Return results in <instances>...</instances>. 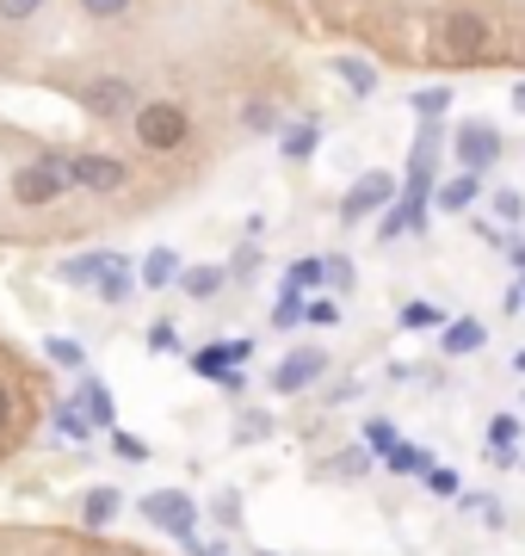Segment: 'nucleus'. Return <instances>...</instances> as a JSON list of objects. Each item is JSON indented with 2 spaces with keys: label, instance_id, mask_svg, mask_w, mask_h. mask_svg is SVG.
Here are the masks:
<instances>
[{
  "label": "nucleus",
  "instance_id": "nucleus-1",
  "mask_svg": "<svg viewBox=\"0 0 525 556\" xmlns=\"http://www.w3.org/2000/svg\"><path fill=\"white\" fill-rule=\"evenodd\" d=\"M130 137H137L149 155H174V149L192 142V118H185V105H174V100H137Z\"/></svg>",
  "mask_w": 525,
  "mask_h": 556
},
{
  "label": "nucleus",
  "instance_id": "nucleus-2",
  "mask_svg": "<svg viewBox=\"0 0 525 556\" xmlns=\"http://www.w3.org/2000/svg\"><path fill=\"white\" fill-rule=\"evenodd\" d=\"M433 38H439V56L445 62H476L488 50V38H495V25H488L483 13L458 7V13H445V20L433 25Z\"/></svg>",
  "mask_w": 525,
  "mask_h": 556
},
{
  "label": "nucleus",
  "instance_id": "nucleus-3",
  "mask_svg": "<svg viewBox=\"0 0 525 556\" xmlns=\"http://www.w3.org/2000/svg\"><path fill=\"white\" fill-rule=\"evenodd\" d=\"M75 100H81V112H93L100 124H118L137 112V80H124V75H93L75 87Z\"/></svg>",
  "mask_w": 525,
  "mask_h": 556
},
{
  "label": "nucleus",
  "instance_id": "nucleus-4",
  "mask_svg": "<svg viewBox=\"0 0 525 556\" xmlns=\"http://www.w3.org/2000/svg\"><path fill=\"white\" fill-rule=\"evenodd\" d=\"M62 192H68V167H62V155L25 161L20 174H13V199H20L25 211H43V204H56Z\"/></svg>",
  "mask_w": 525,
  "mask_h": 556
},
{
  "label": "nucleus",
  "instance_id": "nucleus-5",
  "mask_svg": "<svg viewBox=\"0 0 525 556\" xmlns=\"http://www.w3.org/2000/svg\"><path fill=\"white\" fill-rule=\"evenodd\" d=\"M62 167H68V186L100 192V199H112V192L130 186V167H124L118 155H93V149H81V155H62Z\"/></svg>",
  "mask_w": 525,
  "mask_h": 556
},
{
  "label": "nucleus",
  "instance_id": "nucleus-6",
  "mask_svg": "<svg viewBox=\"0 0 525 556\" xmlns=\"http://www.w3.org/2000/svg\"><path fill=\"white\" fill-rule=\"evenodd\" d=\"M142 519L162 526V532H174V538L199 532V507H192V495H180V489H155V495L142 501Z\"/></svg>",
  "mask_w": 525,
  "mask_h": 556
},
{
  "label": "nucleus",
  "instance_id": "nucleus-7",
  "mask_svg": "<svg viewBox=\"0 0 525 556\" xmlns=\"http://www.w3.org/2000/svg\"><path fill=\"white\" fill-rule=\"evenodd\" d=\"M322 371H328V353L322 346H304V353H291L279 371H272V390H279V396H297V390H309Z\"/></svg>",
  "mask_w": 525,
  "mask_h": 556
},
{
  "label": "nucleus",
  "instance_id": "nucleus-8",
  "mask_svg": "<svg viewBox=\"0 0 525 556\" xmlns=\"http://www.w3.org/2000/svg\"><path fill=\"white\" fill-rule=\"evenodd\" d=\"M389 199H396V174H364L359 186L341 199V217L359 223V217H371V211H384Z\"/></svg>",
  "mask_w": 525,
  "mask_h": 556
},
{
  "label": "nucleus",
  "instance_id": "nucleus-9",
  "mask_svg": "<svg viewBox=\"0 0 525 556\" xmlns=\"http://www.w3.org/2000/svg\"><path fill=\"white\" fill-rule=\"evenodd\" d=\"M458 155H464V174H483V167H495V155H501V137H495L488 124H464Z\"/></svg>",
  "mask_w": 525,
  "mask_h": 556
},
{
  "label": "nucleus",
  "instance_id": "nucleus-10",
  "mask_svg": "<svg viewBox=\"0 0 525 556\" xmlns=\"http://www.w3.org/2000/svg\"><path fill=\"white\" fill-rule=\"evenodd\" d=\"M93 291H100V303H130V298H137V273H130V260L105 254L100 278H93Z\"/></svg>",
  "mask_w": 525,
  "mask_h": 556
},
{
  "label": "nucleus",
  "instance_id": "nucleus-11",
  "mask_svg": "<svg viewBox=\"0 0 525 556\" xmlns=\"http://www.w3.org/2000/svg\"><path fill=\"white\" fill-rule=\"evenodd\" d=\"M174 278H180V260H174V248H155V254L137 266V285H142V291H174Z\"/></svg>",
  "mask_w": 525,
  "mask_h": 556
},
{
  "label": "nucleus",
  "instance_id": "nucleus-12",
  "mask_svg": "<svg viewBox=\"0 0 525 556\" xmlns=\"http://www.w3.org/2000/svg\"><path fill=\"white\" fill-rule=\"evenodd\" d=\"M242 358H247V340H229V346H204V353H192V371H199V378H217V371L242 365Z\"/></svg>",
  "mask_w": 525,
  "mask_h": 556
},
{
  "label": "nucleus",
  "instance_id": "nucleus-13",
  "mask_svg": "<svg viewBox=\"0 0 525 556\" xmlns=\"http://www.w3.org/2000/svg\"><path fill=\"white\" fill-rule=\"evenodd\" d=\"M483 340H488V328H483V321H451V328H445V334H439V346H445V358H464V353H476V346H483Z\"/></svg>",
  "mask_w": 525,
  "mask_h": 556
},
{
  "label": "nucleus",
  "instance_id": "nucleus-14",
  "mask_svg": "<svg viewBox=\"0 0 525 556\" xmlns=\"http://www.w3.org/2000/svg\"><path fill=\"white\" fill-rule=\"evenodd\" d=\"M222 285H229L222 266H185V273H180V291H185V298H199V303H210Z\"/></svg>",
  "mask_w": 525,
  "mask_h": 556
},
{
  "label": "nucleus",
  "instance_id": "nucleus-15",
  "mask_svg": "<svg viewBox=\"0 0 525 556\" xmlns=\"http://www.w3.org/2000/svg\"><path fill=\"white\" fill-rule=\"evenodd\" d=\"M75 402L87 408V420H93V427H112V396H105L100 378H81V383H75Z\"/></svg>",
  "mask_w": 525,
  "mask_h": 556
},
{
  "label": "nucleus",
  "instance_id": "nucleus-16",
  "mask_svg": "<svg viewBox=\"0 0 525 556\" xmlns=\"http://www.w3.org/2000/svg\"><path fill=\"white\" fill-rule=\"evenodd\" d=\"M118 489H93V495H87V507H81V519H87V532H105V526H112V519H118Z\"/></svg>",
  "mask_w": 525,
  "mask_h": 556
},
{
  "label": "nucleus",
  "instance_id": "nucleus-17",
  "mask_svg": "<svg viewBox=\"0 0 525 556\" xmlns=\"http://www.w3.org/2000/svg\"><path fill=\"white\" fill-rule=\"evenodd\" d=\"M476 192H483V174H458L439 192V211H470V204H476Z\"/></svg>",
  "mask_w": 525,
  "mask_h": 556
},
{
  "label": "nucleus",
  "instance_id": "nucleus-18",
  "mask_svg": "<svg viewBox=\"0 0 525 556\" xmlns=\"http://www.w3.org/2000/svg\"><path fill=\"white\" fill-rule=\"evenodd\" d=\"M279 149H284V161H309L316 155V124H291L279 137Z\"/></svg>",
  "mask_w": 525,
  "mask_h": 556
},
{
  "label": "nucleus",
  "instance_id": "nucleus-19",
  "mask_svg": "<svg viewBox=\"0 0 525 556\" xmlns=\"http://www.w3.org/2000/svg\"><path fill=\"white\" fill-rule=\"evenodd\" d=\"M513 439H520V420L513 415H495V427H488V457H513Z\"/></svg>",
  "mask_w": 525,
  "mask_h": 556
},
{
  "label": "nucleus",
  "instance_id": "nucleus-20",
  "mask_svg": "<svg viewBox=\"0 0 525 556\" xmlns=\"http://www.w3.org/2000/svg\"><path fill=\"white\" fill-rule=\"evenodd\" d=\"M56 433L62 439H87V433H93V420H87L81 402H62V408H56Z\"/></svg>",
  "mask_w": 525,
  "mask_h": 556
},
{
  "label": "nucleus",
  "instance_id": "nucleus-21",
  "mask_svg": "<svg viewBox=\"0 0 525 556\" xmlns=\"http://www.w3.org/2000/svg\"><path fill=\"white\" fill-rule=\"evenodd\" d=\"M43 353L56 358V365H68V371H87V353H81V340H62V334H50V340H43Z\"/></svg>",
  "mask_w": 525,
  "mask_h": 556
},
{
  "label": "nucleus",
  "instance_id": "nucleus-22",
  "mask_svg": "<svg viewBox=\"0 0 525 556\" xmlns=\"http://www.w3.org/2000/svg\"><path fill=\"white\" fill-rule=\"evenodd\" d=\"M75 7H81L87 20H124V13H137V0H75Z\"/></svg>",
  "mask_w": 525,
  "mask_h": 556
},
{
  "label": "nucleus",
  "instance_id": "nucleus-23",
  "mask_svg": "<svg viewBox=\"0 0 525 556\" xmlns=\"http://www.w3.org/2000/svg\"><path fill=\"white\" fill-rule=\"evenodd\" d=\"M100 266H105V254H81V260H68V266H62V285H93V278H100Z\"/></svg>",
  "mask_w": 525,
  "mask_h": 556
},
{
  "label": "nucleus",
  "instance_id": "nucleus-24",
  "mask_svg": "<svg viewBox=\"0 0 525 556\" xmlns=\"http://www.w3.org/2000/svg\"><path fill=\"white\" fill-rule=\"evenodd\" d=\"M309 285H322V260H297V266L284 273V291H297V298H304Z\"/></svg>",
  "mask_w": 525,
  "mask_h": 556
},
{
  "label": "nucleus",
  "instance_id": "nucleus-25",
  "mask_svg": "<svg viewBox=\"0 0 525 556\" xmlns=\"http://www.w3.org/2000/svg\"><path fill=\"white\" fill-rule=\"evenodd\" d=\"M389 470H396V477H414V470H426V457L414 452V445H389Z\"/></svg>",
  "mask_w": 525,
  "mask_h": 556
},
{
  "label": "nucleus",
  "instance_id": "nucleus-26",
  "mask_svg": "<svg viewBox=\"0 0 525 556\" xmlns=\"http://www.w3.org/2000/svg\"><path fill=\"white\" fill-rule=\"evenodd\" d=\"M43 13V0H0V20L7 25H25V20H38Z\"/></svg>",
  "mask_w": 525,
  "mask_h": 556
},
{
  "label": "nucleus",
  "instance_id": "nucleus-27",
  "mask_svg": "<svg viewBox=\"0 0 525 556\" xmlns=\"http://www.w3.org/2000/svg\"><path fill=\"white\" fill-rule=\"evenodd\" d=\"M149 353H180V328L174 321H155L149 328Z\"/></svg>",
  "mask_w": 525,
  "mask_h": 556
},
{
  "label": "nucleus",
  "instance_id": "nucleus-28",
  "mask_svg": "<svg viewBox=\"0 0 525 556\" xmlns=\"http://www.w3.org/2000/svg\"><path fill=\"white\" fill-rule=\"evenodd\" d=\"M334 68H341V80H353V93H371V80H377L371 68H364V62H353V56H341Z\"/></svg>",
  "mask_w": 525,
  "mask_h": 556
},
{
  "label": "nucleus",
  "instance_id": "nucleus-29",
  "mask_svg": "<svg viewBox=\"0 0 525 556\" xmlns=\"http://www.w3.org/2000/svg\"><path fill=\"white\" fill-rule=\"evenodd\" d=\"M402 321H408V328H445V316L433 309V303H408Z\"/></svg>",
  "mask_w": 525,
  "mask_h": 556
},
{
  "label": "nucleus",
  "instance_id": "nucleus-30",
  "mask_svg": "<svg viewBox=\"0 0 525 556\" xmlns=\"http://www.w3.org/2000/svg\"><path fill=\"white\" fill-rule=\"evenodd\" d=\"M322 278H328V285H334V291H346V285H353V260L328 254V260H322Z\"/></svg>",
  "mask_w": 525,
  "mask_h": 556
},
{
  "label": "nucleus",
  "instance_id": "nucleus-31",
  "mask_svg": "<svg viewBox=\"0 0 525 556\" xmlns=\"http://www.w3.org/2000/svg\"><path fill=\"white\" fill-rule=\"evenodd\" d=\"M272 321H279V328H297V321H304V303H297V291H284V298H279Z\"/></svg>",
  "mask_w": 525,
  "mask_h": 556
},
{
  "label": "nucleus",
  "instance_id": "nucleus-32",
  "mask_svg": "<svg viewBox=\"0 0 525 556\" xmlns=\"http://www.w3.org/2000/svg\"><path fill=\"white\" fill-rule=\"evenodd\" d=\"M242 118H247V130H272V124H279V112H272L266 100H254V105L242 112Z\"/></svg>",
  "mask_w": 525,
  "mask_h": 556
},
{
  "label": "nucleus",
  "instance_id": "nucleus-33",
  "mask_svg": "<svg viewBox=\"0 0 525 556\" xmlns=\"http://www.w3.org/2000/svg\"><path fill=\"white\" fill-rule=\"evenodd\" d=\"M112 452L130 457V464H142V457H149V445H142V439H130V433H112Z\"/></svg>",
  "mask_w": 525,
  "mask_h": 556
},
{
  "label": "nucleus",
  "instance_id": "nucleus-34",
  "mask_svg": "<svg viewBox=\"0 0 525 556\" xmlns=\"http://www.w3.org/2000/svg\"><path fill=\"white\" fill-rule=\"evenodd\" d=\"M364 439H371V452H389V445H396V427H389V420H371Z\"/></svg>",
  "mask_w": 525,
  "mask_h": 556
},
{
  "label": "nucleus",
  "instance_id": "nucleus-35",
  "mask_svg": "<svg viewBox=\"0 0 525 556\" xmlns=\"http://www.w3.org/2000/svg\"><path fill=\"white\" fill-rule=\"evenodd\" d=\"M377 229H384V241L408 236V211H402V204H396V211H384V223H377Z\"/></svg>",
  "mask_w": 525,
  "mask_h": 556
},
{
  "label": "nucleus",
  "instance_id": "nucleus-36",
  "mask_svg": "<svg viewBox=\"0 0 525 556\" xmlns=\"http://www.w3.org/2000/svg\"><path fill=\"white\" fill-rule=\"evenodd\" d=\"M426 489L433 495H458V470H426Z\"/></svg>",
  "mask_w": 525,
  "mask_h": 556
},
{
  "label": "nucleus",
  "instance_id": "nucleus-37",
  "mask_svg": "<svg viewBox=\"0 0 525 556\" xmlns=\"http://www.w3.org/2000/svg\"><path fill=\"white\" fill-rule=\"evenodd\" d=\"M304 316H309V321H322V328H334V321H341V309H334V303H309Z\"/></svg>",
  "mask_w": 525,
  "mask_h": 556
},
{
  "label": "nucleus",
  "instance_id": "nucleus-38",
  "mask_svg": "<svg viewBox=\"0 0 525 556\" xmlns=\"http://www.w3.org/2000/svg\"><path fill=\"white\" fill-rule=\"evenodd\" d=\"M217 383H222V390H229V396H242V390H247V378H242V371H235V365H229V371H217Z\"/></svg>",
  "mask_w": 525,
  "mask_h": 556
},
{
  "label": "nucleus",
  "instance_id": "nucleus-39",
  "mask_svg": "<svg viewBox=\"0 0 525 556\" xmlns=\"http://www.w3.org/2000/svg\"><path fill=\"white\" fill-rule=\"evenodd\" d=\"M266 427H272L266 415H247V420H242V439H266Z\"/></svg>",
  "mask_w": 525,
  "mask_h": 556
},
{
  "label": "nucleus",
  "instance_id": "nucleus-40",
  "mask_svg": "<svg viewBox=\"0 0 525 556\" xmlns=\"http://www.w3.org/2000/svg\"><path fill=\"white\" fill-rule=\"evenodd\" d=\"M235 514H242V501H235V495H217V519H229V526H235Z\"/></svg>",
  "mask_w": 525,
  "mask_h": 556
},
{
  "label": "nucleus",
  "instance_id": "nucleus-41",
  "mask_svg": "<svg viewBox=\"0 0 525 556\" xmlns=\"http://www.w3.org/2000/svg\"><path fill=\"white\" fill-rule=\"evenodd\" d=\"M7 420H13V396H7V383H0V433H7Z\"/></svg>",
  "mask_w": 525,
  "mask_h": 556
},
{
  "label": "nucleus",
  "instance_id": "nucleus-42",
  "mask_svg": "<svg viewBox=\"0 0 525 556\" xmlns=\"http://www.w3.org/2000/svg\"><path fill=\"white\" fill-rule=\"evenodd\" d=\"M513 105H520V112H525V80H520V87H513Z\"/></svg>",
  "mask_w": 525,
  "mask_h": 556
},
{
  "label": "nucleus",
  "instance_id": "nucleus-43",
  "mask_svg": "<svg viewBox=\"0 0 525 556\" xmlns=\"http://www.w3.org/2000/svg\"><path fill=\"white\" fill-rule=\"evenodd\" d=\"M260 556H272V551H260Z\"/></svg>",
  "mask_w": 525,
  "mask_h": 556
},
{
  "label": "nucleus",
  "instance_id": "nucleus-44",
  "mask_svg": "<svg viewBox=\"0 0 525 556\" xmlns=\"http://www.w3.org/2000/svg\"><path fill=\"white\" fill-rule=\"evenodd\" d=\"M520 285H525V278H520Z\"/></svg>",
  "mask_w": 525,
  "mask_h": 556
}]
</instances>
